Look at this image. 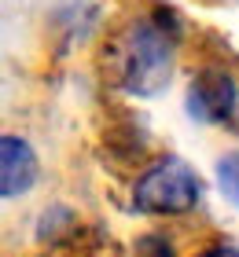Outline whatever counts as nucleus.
Returning <instances> with one entry per match:
<instances>
[{
  "label": "nucleus",
  "instance_id": "f03ea898",
  "mask_svg": "<svg viewBox=\"0 0 239 257\" xmlns=\"http://www.w3.org/2000/svg\"><path fill=\"white\" fill-rule=\"evenodd\" d=\"M199 202V177L181 158H162L133 188V206L140 213H188Z\"/></svg>",
  "mask_w": 239,
  "mask_h": 257
},
{
  "label": "nucleus",
  "instance_id": "f257e3e1",
  "mask_svg": "<svg viewBox=\"0 0 239 257\" xmlns=\"http://www.w3.org/2000/svg\"><path fill=\"white\" fill-rule=\"evenodd\" d=\"M173 74V33L154 19H140L125 41V88L133 96H154Z\"/></svg>",
  "mask_w": 239,
  "mask_h": 257
},
{
  "label": "nucleus",
  "instance_id": "20e7f679",
  "mask_svg": "<svg viewBox=\"0 0 239 257\" xmlns=\"http://www.w3.org/2000/svg\"><path fill=\"white\" fill-rule=\"evenodd\" d=\"M37 180V155L26 140L19 136H4L0 140V195L15 198L26 195Z\"/></svg>",
  "mask_w": 239,
  "mask_h": 257
},
{
  "label": "nucleus",
  "instance_id": "423d86ee",
  "mask_svg": "<svg viewBox=\"0 0 239 257\" xmlns=\"http://www.w3.org/2000/svg\"><path fill=\"white\" fill-rule=\"evenodd\" d=\"M202 257H239V250H232V246H217V250H206Z\"/></svg>",
  "mask_w": 239,
  "mask_h": 257
},
{
  "label": "nucleus",
  "instance_id": "39448f33",
  "mask_svg": "<svg viewBox=\"0 0 239 257\" xmlns=\"http://www.w3.org/2000/svg\"><path fill=\"white\" fill-rule=\"evenodd\" d=\"M217 188L228 202L239 206V151H232V155H224L217 162Z\"/></svg>",
  "mask_w": 239,
  "mask_h": 257
},
{
  "label": "nucleus",
  "instance_id": "7ed1b4c3",
  "mask_svg": "<svg viewBox=\"0 0 239 257\" xmlns=\"http://www.w3.org/2000/svg\"><path fill=\"white\" fill-rule=\"evenodd\" d=\"M235 103H239L235 81L224 74V70H202V74L191 81L184 107L199 125H213V121H228Z\"/></svg>",
  "mask_w": 239,
  "mask_h": 257
}]
</instances>
